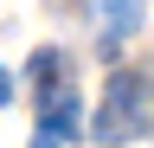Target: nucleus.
<instances>
[{
    "label": "nucleus",
    "mask_w": 154,
    "mask_h": 148,
    "mask_svg": "<svg viewBox=\"0 0 154 148\" xmlns=\"http://www.w3.org/2000/svg\"><path fill=\"white\" fill-rule=\"evenodd\" d=\"M141 122H148V77L141 71H116L109 90H103V109H96V122H90V135L116 148V142L141 135Z\"/></svg>",
    "instance_id": "nucleus-1"
},
{
    "label": "nucleus",
    "mask_w": 154,
    "mask_h": 148,
    "mask_svg": "<svg viewBox=\"0 0 154 148\" xmlns=\"http://www.w3.org/2000/svg\"><path fill=\"white\" fill-rule=\"evenodd\" d=\"M77 129H84V109H77L71 84H51V90H38V135H51V142H71Z\"/></svg>",
    "instance_id": "nucleus-2"
},
{
    "label": "nucleus",
    "mask_w": 154,
    "mask_h": 148,
    "mask_svg": "<svg viewBox=\"0 0 154 148\" xmlns=\"http://www.w3.org/2000/svg\"><path fill=\"white\" fill-rule=\"evenodd\" d=\"M96 13H103V52H116L141 26V0H96Z\"/></svg>",
    "instance_id": "nucleus-3"
},
{
    "label": "nucleus",
    "mask_w": 154,
    "mask_h": 148,
    "mask_svg": "<svg viewBox=\"0 0 154 148\" xmlns=\"http://www.w3.org/2000/svg\"><path fill=\"white\" fill-rule=\"evenodd\" d=\"M0 103H13V77H7V71H0Z\"/></svg>",
    "instance_id": "nucleus-4"
},
{
    "label": "nucleus",
    "mask_w": 154,
    "mask_h": 148,
    "mask_svg": "<svg viewBox=\"0 0 154 148\" xmlns=\"http://www.w3.org/2000/svg\"><path fill=\"white\" fill-rule=\"evenodd\" d=\"M32 148H58V142H51V135H32Z\"/></svg>",
    "instance_id": "nucleus-5"
}]
</instances>
